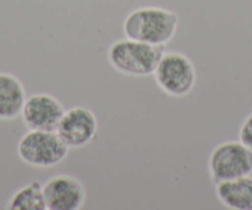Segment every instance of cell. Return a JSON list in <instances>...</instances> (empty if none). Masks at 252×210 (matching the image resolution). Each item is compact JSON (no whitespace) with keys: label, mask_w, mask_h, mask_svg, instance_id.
I'll return each mask as SVG.
<instances>
[{"label":"cell","mask_w":252,"mask_h":210,"mask_svg":"<svg viewBox=\"0 0 252 210\" xmlns=\"http://www.w3.org/2000/svg\"><path fill=\"white\" fill-rule=\"evenodd\" d=\"M178 28V15L159 6L135 9L124 20V33L127 38L164 46L174 37Z\"/></svg>","instance_id":"cell-1"},{"label":"cell","mask_w":252,"mask_h":210,"mask_svg":"<svg viewBox=\"0 0 252 210\" xmlns=\"http://www.w3.org/2000/svg\"><path fill=\"white\" fill-rule=\"evenodd\" d=\"M164 52V46L126 37L111 43L106 59L110 66L124 76L147 77L154 74Z\"/></svg>","instance_id":"cell-2"},{"label":"cell","mask_w":252,"mask_h":210,"mask_svg":"<svg viewBox=\"0 0 252 210\" xmlns=\"http://www.w3.org/2000/svg\"><path fill=\"white\" fill-rule=\"evenodd\" d=\"M18 156L31 167L48 168L68 156L69 147L56 131L29 130L18 142Z\"/></svg>","instance_id":"cell-3"},{"label":"cell","mask_w":252,"mask_h":210,"mask_svg":"<svg viewBox=\"0 0 252 210\" xmlns=\"http://www.w3.org/2000/svg\"><path fill=\"white\" fill-rule=\"evenodd\" d=\"M155 82L167 95L182 98L194 89L197 69L181 52H164L154 72Z\"/></svg>","instance_id":"cell-4"},{"label":"cell","mask_w":252,"mask_h":210,"mask_svg":"<svg viewBox=\"0 0 252 210\" xmlns=\"http://www.w3.org/2000/svg\"><path fill=\"white\" fill-rule=\"evenodd\" d=\"M208 168L214 184L251 175L252 150L240 140L221 142L210 153Z\"/></svg>","instance_id":"cell-5"},{"label":"cell","mask_w":252,"mask_h":210,"mask_svg":"<svg viewBox=\"0 0 252 210\" xmlns=\"http://www.w3.org/2000/svg\"><path fill=\"white\" fill-rule=\"evenodd\" d=\"M98 131V120L89 108L77 105L64 112L56 132L69 149L91 144Z\"/></svg>","instance_id":"cell-6"},{"label":"cell","mask_w":252,"mask_h":210,"mask_svg":"<svg viewBox=\"0 0 252 210\" xmlns=\"http://www.w3.org/2000/svg\"><path fill=\"white\" fill-rule=\"evenodd\" d=\"M64 112L57 98L47 93H36L26 98L20 117L28 130L56 131Z\"/></svg>","instance_id":"cell-7"},{"label":"cell","mask_w":252,"mask_h":210,"mask_svg":"<svg viewBox=\"0 0 252 210\" xmlns=\"http://www.w3.org/2000/svg\"><path fill=\"white\" fill-rule=\"evenodd\" d=\"M46 209L78 210L86 202V188L77 177L57 175L42 184Z\"/></svg>","instance_id":"cell-8"},{"label":"cell","mask_w":252,"mask_h":210,"mask_svg":"<svg viewBox=\"0 0 252 210\" xmlns=\"http://www.w3.org/2000/svg\"><path fill=\"white\" fill-rule=\"evenodd\" d=\"M26 98L20 79L11 73L0 72V120L9 121L20 117Z\"/></svg>","instance_id":"cell-9"},{"label":"cell","mask_w":252,"mask_h":210,"mask_svg":"<svg viewBox=\"0 0 252 210\" xmlns=\"http://www.w3.org/2000/svg\"><path fill=\"white\" fill-rule=\"evenodd\" d=\"M215 194L224 207L232 210H252V177L215 183Z\"/></svg>","instance_id":"cell-10"},{"label":"cell","mask_w":252,"mask_h":210,"mask_svg":"<svg viewBox=\"0 0 252 210\" xmlns=\"http://www.w3.org/2000/svg\"><path fill=\"white\" fill-rule=\"evenodd\" d=\"M6 208L10 210H46L41 182L32 180L19 188L10 197Z\"/></svg>","instance_id":"cell-11"},{"label":"cell","mask_w":252,"mask_h":210,"mask_svg":"<svg viewBox=\"0 0 252 210\" xmlns=\"http://www.w3.org/2000/svg\"><path fill=\"white\" fill-rule=\"evenodd\" d=\"M239 140L245 146L252 150V113L247 115V118L242 121L241 126H240Z\"/></svg>","instance_id":"cell-12"}]
</instances>
